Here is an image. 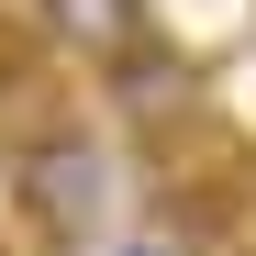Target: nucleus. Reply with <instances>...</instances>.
<instances>
[{"mask_svg":"<svg viewBox=\"0 0 256 256\" xmlns=\"http://www.w3.org/2000/svg\"><path fill=\"white\" fill-rule=\"evenodd\" d=\"M12 190H22V212H34L56 245H78V234H100V212H112V156L78 134V122H56V134L22 145Z\"/></svg>","mask_w":256,"mask_h":256,"instance_id":"obj_1","label":"nucleus"},{"mask_svg":"<svg viewBox=\"0 0 256 256\" xmlns=\"http://www.w3.org/2000/svg\"><path fill=\"white\" fill-rule=\"evenodd\" d=\"M34 12H45V34L67 56H90V67H112V56L145 45V0H34Z\"/></svg>","mask_w":256,"mask_h":256,"instance_id":"obj_2","label":"nucleus"},{"mask_svg":"<svg viewBox=\"0 0 256 256\" xmlns=\"http://www.w3.org/2000/svg\"><path fill=\"white\" fill-rule=\"evenodd\" d=\"M122 256H178V234H122Z\"/></svg>","mask_w":256,"mask_h":256,"instance_id":"obj_3","label":"nucleus"}]
</instances>
